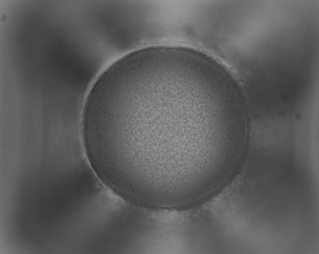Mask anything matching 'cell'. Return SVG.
I'll return each instance as SVG.
<instances>
[{"label":"cell","instance_id":"1","mask_svg":"<svg viewBox=\"0 0 319 254\" xmlns=\"http://www.w3.org/2000/svg\"><path fill=\"white\" fill-rule=\"evenodd\" d=\"M206 88L196 73L171 60L103 78L83 123L99 172L119 184L164 193L197 179L207 143Z\"/></svg>","mask_w":319,"mask_h":254}]
</instances>
